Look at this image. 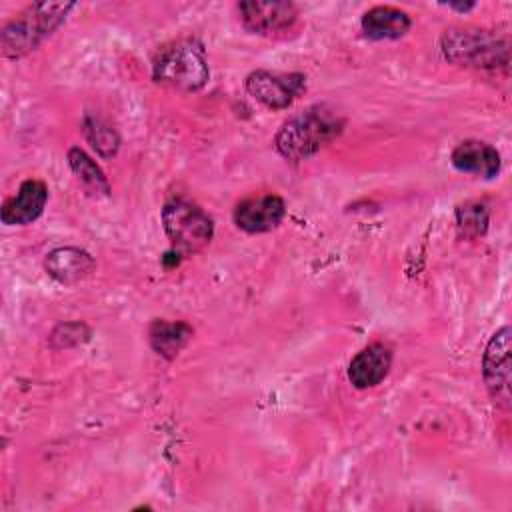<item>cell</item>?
<instances>
[{"label": "cell", "instance_id": "1", "mask_svg": "<svg viewBox=\"0 0 512 512\" xmlns=\"http://www.w3.org/2000/svg\"><path fill=\"white\" fill-rule=\"evenodd\" d=\"M344 120L326 106H310L282 124L274 136L276 150L288 160H306L342 132Z\"/></svg>", "mask_w": 512, "mask_h": 512}, {"label": "cell", "instance_id": "2", "mask_svg": "<svg viewBox=\"0 0 512 512\" xmlns=\"http://www.w3.org/2000/svg\"><path fill=\"white\" fill-rule=\"evenodd\" d=\"M72 8L74 4L70 2H40L28 6L2 28V54L20 58L38 48L66 20Z\"/></svg>", "mask_w": 512, "mask_h": 512}, {"label": "cell", "instance_id": "3", "mask_svg": "<svg viewBox=\"0 0 512 512\" xmlns=\"http://www.w3.org/2000/svg\"><path fill=\"white\" fill-rule=\"evenodd\" d=\"M152 76L156 82L176 90H200L210 76L204 46L194 38H182L160 48L152 64Z\"/></svg>", "mask_w": 512, "mask_h": 512}, {"label": "cell", "instance_id": "4", "mask_svg": "<svg viewBox=\"0 0 512 512\" xmlns=\"http://www.w3.org/2000/svg\"><path fill=\"white\" fill-rule=\"evenodd\" d=\"M440 50L450 64L466 68L494 70L508 66V40L486 30H446L440 38Z\"/></svg>", "mask_w": 512, "mask_h": 512}, {"label": "cell", "instance_id": "5", "mask_svg": "<svg viewBox=\"0 0 512 512\" xmlns=\"http://www.w3.org/2000/svg\"><path fill=\"white\" fill-rule=\"evenodd\" d=\"M162 224L172 248L180 256L202 250L214 234L212 218L198 204L184 198L166 202L162 208Z\"/></svg>", "mask_w": 512, "mask_h": 512}, {"label": "cell", "instance_id": "6", "mask_svg": "<svg viewBox=\"0 0 512 512\" xmlns=\"http://www.w3.org/2000/svg\"><path fill=\"white\" fill-rule=\"evenodd\" d=\"M510 326H502L486 344L482 358V376L492 400L510 408Z\"/></svg>", "mask_w": 512, "mask_h": 512}, {"label": "cell", "instance_id": "7", "mask_svg": "<svg viewBox=\"0 0 512 512\" xmlns=\"http://www.w3.org/2000/svg\"><path fill=\"white\" fill-rule=\"evenodd\" d=\"M246 90L264 106L282 110L288 108L306 90V78L300 72L278 74L268 70H254L246 76Z\"/></svg>", "mask_w": 512, "mask_h": 512}, {"label": "cell", "instance_id": "8", "mask_svg": "<svg viewBox=\"0 0 512 512\" xmlns=\"http://www.w3.org/2000/svg\"><path fill=\"white\" fill-rule=\"evenodd\" d=\"M240 20L254 34H280L292 28L298 10L292 2H240Z\"/></svg>", "mask_w": 512, "mask_h": 512}, {"label": "cell", "instance_id": "9", "mask_svg": "<svg viewBox=\"0 0 512 512\" xmlns=\"http://www.w3.org/2000/svg\"><path fill=\"white\" fill-rule=\"evenodd\" d=\"M286 216V204L276 194H262L242 200L234 210V222L240 230L258 234L276 228Z\"/></svg>", "mask_w": 512, "mask_h": 512}, {"label": "cell", "instance_id": "10", "mask_svg": "<svg viewBox=\"0 0 512 512\" xmlns=\"http://www.w3.org/2000/svg\"><path fill=\"white\" fill-rule=\"evenodd\" d=\"M48 200V188L42 180H24L16 196L8 198L0 208V220L6 226L32 224L44 210Z\"/></svg>", "mask_w": 512, "mask_h": 512}, {"label": "cell", "instance_id": "11", "mask_svg": "<svg viewBox=\"0 0 512 512\" xmlns=\"http://www.w3.org/2000/svg\"><path fill=\"white\" fill-rule=\"evenodd\" d=\"M390 364H392L390 348L382 342H374L352 358L348 366V378L360 390L372 388L386 378Z\"/></svg>", "mask_w": 512, "mask_h": 512}, {"label": "cell", "instance_id": "12", "mask_svg": "<svg viewBox=\"0 0 512 512\" xmlns=\"http://www.w3.org/2000/svg\"><path fill=\"white\" fill-rule=\"evenodd\" d=\"M456 170L480 178H494L500 170V154L494 146L480 140L460 142L450 156Z\"/></svg>", "mask_w": 512, "mask_h": 512}, {"label": "cell", "instance_id": "13", "mask_svg": "<svg viewBox=\"0 0 512 512\" xmlns=\"http://www.w3.org/2000/svg\"><path fill=\"white\" fill-rule=\"evenodd\" d=\"M44 268L60 284H74L92 272L94 260L88 252L80 248L62 246L46 256Z\"/></svg>", "mask_w": 512, "mask_h": 512}, {"label": "cell", "instance_id": "14", "mask_svg": "<svg viewBox=\"0 0 512 512\" xmlns=\"http://www.w3.org/2000/svg\"><path fill=\"white\" fill-rule=\"evenodd\" d=\"M412 26L410 16L394 6H374L362 16V32L372 40H396Z\"/></svg>", "mask_w": 512, "mask_h": 512}, {"label": "cell", "instance_id": "15", "mask_svg": "<svg viewBox=\"0 0 512 512\" xmlns=\"http://www.w3.org/2000/svg\"><path fill=\"white\" fill-rule=\"evenodd\" d=\"M192 336V328L184 322H164V320H156L150 326V344L152 348L172 360L190 340Z\"/></svg>", "mask_w": 512, "mask_h": 512}, {"label": "cell", "instance_id": "16", "mask_svg": "<svg viewBox=\"0 0 512 512\" xmlns=\"http://www.w3.org/2000/svg\"><path fill=\"white\" fill-rule=\"evenodd\" d=\"M68 164L72 168V172L76 174L78 182L94 196L102 194L106 196L110 192V186H108V180L104 176V172L100 170V166L80 148H70L68 150Z\"/></svg>", "mask_w": 512, "mask_h": 512}, {"label": "cell", "instance_id": "17", "mask_svg": "<svg viewBox=\"0 0 512 512\" xmlns=\"http://www.w3.org/2000/svg\"><path fill=\"white\" fill-rule=\"evenodd\" d=\"M84 134H86L88 142L92 144V148H94L100 156H104V158L114 156L116 150H118V146H120L118 134H116L106 122H102V120H98V118L88 116V118L84 120Z\"/></svg>", "mask_w": 512, "mask_h": 512}, {"label": "cell", "instance_id": "18", "mask_svg": "<svg viewBox=\"0 0 512 512\" xmlns=\"http://www.w3.org/2000/svg\"><path fill=\"white\" fill-rule=\"evenodd\" d=\"M456 224L464 236L476 238L488 226V210L480 202H468L456 210Z\"/></svg>", "mask_w": 512, "mask_h": 512}]
</instances>
